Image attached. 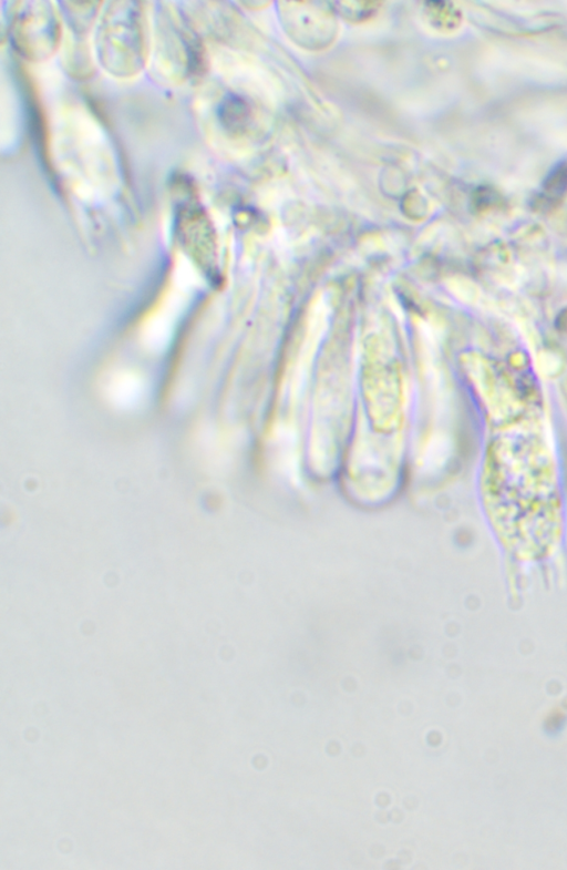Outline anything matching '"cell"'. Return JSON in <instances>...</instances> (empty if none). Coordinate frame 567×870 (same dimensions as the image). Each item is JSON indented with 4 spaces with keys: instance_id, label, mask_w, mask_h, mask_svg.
Masks as SVG:
<instances>
[{
    "instance_id": "cell-2",
    "label": "cell",
    "mask_w": 567,
    "mask_h": 870,
    "mask_svg": "<svg viewBox=\"0 0 567 870\" xmlns=\"http://www.w3.org/2000/svg\"><path fill=\"white\" fill-rule=\"evenodd\" d=\"M13 47L22 57L39 60L56 47L60 25L49 2L19 3L10 23Z\"/></svg>"
},
{
    "instance_id": "cell-4",
    "label": "cell",
    "mask_w": 567,
    "mask_h": 870,
    "mask_svg": "<svg viewBox=\"0 0 567 870\" xmlns=\"http://www.w3.org/2000/svg\"><path fill=\"white\" fill-rule=\"evenodd\" d=\"M218 116L221 125L233 134H241L250 123L251 110L240 96L230 94L220 103Z\"/></svg>"
},
{
    "instance_id": "cell-1",
    "label": "cell",
    "mask_w": 567,
    "mask_h": 870,
    "mask_svg": "<svg viewBox=\"0 0 567 870\" xmlns=\"http://www.w3.org/2000/svg\"><path fill=\"white\" fill-rule=\"evenodd\" d=\"M112 6L113 9L105 10L99 27L96 50L102 65L110 73L132 75L144 63L143 16L136 2H116Z\"/></svg>"
},
{
    "instance_id": "cell-5",
    "label": "cell",
    "mask_w": 567,
    "mask_h": 870,
    "mask_svg": "<svg viewBox=\"0 0 567 870\" xmlns=\"http://www.w3.org/2000/svg\"><path fill=\"white\" fill-rule=\"evenodd\" d=\"M340 13L348 20H361L369 18L379 7L375 2H342L337 3Z\"/></svg>"
},
{
    "instance_id": "cell-3",
    "label": "cell",
    "mask_w": 567,
    "mask_h": 870,
    "mask_svg": "<svg viewBox=\"0 0 567 870\" xmlns=\"http://www.w3.org/2000/svg\"><path fill=\"white\" fill-rule=\"evenodd\" d=\"M328 3L281 2L280 17L296 43L309 49L329 45L337 30V22Z\"/></svg>"
}]
</instances>
